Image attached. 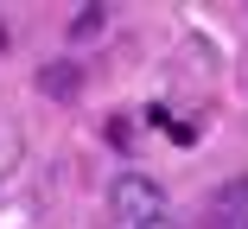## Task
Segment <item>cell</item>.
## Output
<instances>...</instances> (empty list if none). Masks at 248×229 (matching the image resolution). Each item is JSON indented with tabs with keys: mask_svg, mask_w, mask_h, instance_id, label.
Instances as JSON below:
<instances>
[{
	"mask_svg": "<svg viewBox=\"0 0 248 229\" xmlns=\"http://www.w3.org/2000/svg\"><path fill=\"white\" fill-rule=\"evenodd\" d=\"M102 19H108L102 7H83V13L70 19V38H95V32H102Z\"/></svg>",
	"mask_w": 248,
	"mask_h": 229,
	"instance_id": "277c9868",
	"label": "cell"
},
{
	"mask_svg": "<svg viewBox=\"0 0 248 229\" xmlns=\"http://www.w3.org/2000/svg\"><path fill=\"white\" fill-rule=\"evenodd\" d=\"M204 229H248V172L217 185V198L204 204Z\"/></svg>",
	"mask_w": 248,
	"mask_h": 229,
	"instance_id": "7a4b0ae2",
	"label": "cell"
},
{
	"mask_svg": "<svg viewBox=\"0 0 248 229\" xmlns=\"http://www.w3.org/2000/svg\"><path fill=\"white\" fill-rule=\"evenodd\" d=\"M146 229H178V223H146Z\"/></svg>",
	"mask_w": 248,
	"mask_h": 229,
	"instance_id": "5b68a950",
	"label": "cell"
},
{
	"mask_svg": "<svg viewBox=\"0 0 248 229\" xmlns=\"http://www.w3.org/2000/svg\"><path fill=\"white\" fill-rule=\"evenodd\" d=\"M38 89H51V96H77V64H51L38 76Z\"/></svg>",
	"mask_w": 248,
	"mask_h": 229,
	"instance_id": "3957f363",
	"label": "cell"
},
{
	"mask_svg": "<svg viewBox=\"0 0 248 229\" xmlns=\"http://www.w3.org/2000/svg\"><path fill=\"white\" fill-rule=\"evenodd\" d=\"M108 210H115V223H127V229L166 223V191H159L146 172H121L115 185H108Z\"/></svg>",
	"mask_w": 248,
	"mask_h": 229,
	"instance_id": "6da1fadb",
	"label": "cell"
}]
</instances>
